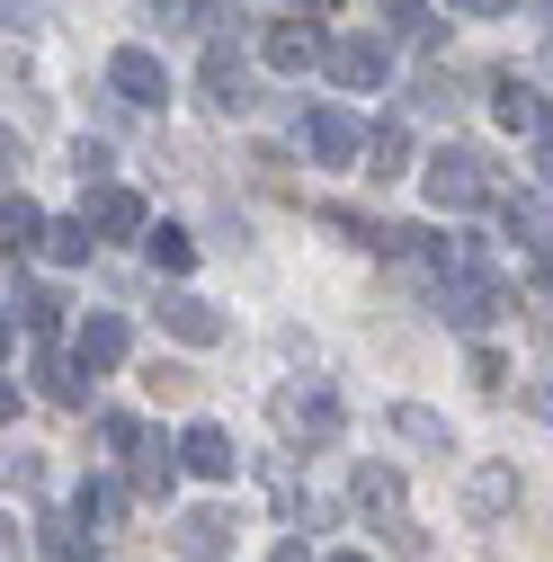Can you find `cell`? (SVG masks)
<instances>
[{
  "instance_id": "4dcf8cb0",
  "label": "cell",
  "mask_w": 553,
  "mask_h": 562,
  "mask_svg": "<svg viewBox=\"0 0 553 562\" xmlns=\"http://www.w3.org/2000/svg\"><path fill=\"white\" fill-rule=\"evenodd\" d=\"M286 10H330V0H286Z\"/></svg>"
},
{
  "instance_id": "7a4b0ae2",
  "label": "cell",
  "mask_w": 553,
  "mask_h": 562,
  "mask_svg": "<svg viewBox=\"0 0 553 562\" xmlns=\"http://www.w3.org/2000/svg\"><path fill=\"white\" fill-rule=\"evenodd\" d=\"M268 419H276L295 447H330V438H339V393H321V384H286V393L268 402Z\"/></svg>"
},
{
  "instance_id": "f1b7e54d",
  "label": "cell",
  "mask_w": 553,
  "mask_h": 562,
  "mask_svg": "<svg viewBox=\"0 0 553 562\" xmlns=\"http://www.w3.org/2000/svg\"><path fill=\"white\" fill-rule=\"evenodd\" d=\"M268 501L295 518V501H304V491H295V464H268Z\"/></svg>"
},
{
  "instance_id": "8fae6325",
  "label": "cell",
  "mask_w": 553,
  "mask_h": 562,
  "mask_svg": "<svg viewBox=\"0 0 553 562\" xmlns=\"http://www.w3.org/2000/svg\"><path fill=\"white\" fill-rule=\"evenodd\" d=\"M205 99H215L224 116L250 108V72H241V54H233V45H205Z\"/></svg>"
},
{
  "instance_id": "484cf974",
  "label": "cell",
  "mask_w": 553,
  "mask_h": 562,
  "mask_svg": "<svg viewBox=\"0 0 553 562\" xmlns=\"http://www.w3.org/2000/svg\"><path fill=\"white\" fill-rule=\"evenodd\" d=\"M402 125H384V134H366V161H375V179H402Z\"/></svg>"
},
{
  "instance_id": "4fadbf2b",
  "label": "cell",
  "mask_w": 553,
  "mask_h": 562,
  "mask_svg": "<svg viewBox=\"0 0 553 562\" xmlns=\"http://www.w3.org/2000/svg\"><path fill=\"white\" fill-rule=\"evenodd\" d=\"M224 527H233L224 509H188V518H179V553H188V562H224V553H233Z\"/></svg>"
},
{
  "instance_id": "2e32d148",
  "label": "cell",
  "mask_w": 553,
  "mask_h": 562,
  "mask_svg": "<svg viewBox=\"0 0 553 562\" xmlns=\"http://www.w3.org/2000/svg\"><path fill=\"white\" fill-rule=\"evenodd\" d=\"M90 224H99L108 241H134V233H144V196H134V188H99V205H90Z\"/></svg>"
},
{
  "instance_id": "83f0119b",
  "label": "cell",
  "mask_w": 553,
  "mask_h": 562,
  "mask_svg": "<svg viewBox=\"0 0 553 562\" xmlns=\"http://www.w3.org/2000/svg\"><path fill=\"white\" fill-rule=\"evenodd\" d=\"M99 447H108V456H134V447H144V429H134L125 411H108V419H99Z\"/></svg>"
},
{
  "instance_id": "5b68a950",
  "label": "cell",
  "mask_w": 553,
  "mask_h": 562,
  "mask_svg": "<svg viewBox=\"0 0 553 562\" xmlns=\"http://www.w3.org/2000/svg\"><path fill=\"white\" fill-rule=\"evenodd\" d=\"M304 144H313L321 170H349V161L366 153V125H358L349 108H313V116H304Z\"/></svg>"
},
{
  "instance_id": "603a6c76",
  "label": "cell",
  "mask_w": 553,
  "mask_h": 562,
  "mask_svg": "<svg viewBox=\"0 0 553 562\" xmlns=\"http://www.w3.org/2000/svg\"><path fill=\"white\" fill-rule=\"evenodd\" d=\"M36 536H45V553H54V562H99V544H90L72 518H36Z\"/></svg>"
},
{
  "instance_id": "d6a6232c",
  "label": "cell",
  "mask_w": 553,
  "mask_h": 562,
  "mask_svg": "<svg viewBox=\"0 0 553 562\" xmlns=\"http://www.w3.org/2000/svg\"><path fill=\"white\" fill-rule=\"evenodd\" d=\"M544 286H553V250H544Z\"/></svg>"
},
{
  "instance_id": "44dd1931",
  "label": "cell",
  "mask_w": 553,
  "mask_h": 562,
  "mask_svg": "<svg viewBox=\"0 0 553 562\" xmlns=\"http://www.w3.org/2000/svg\"><path fill=\"white\" fill-rule=\"evenodd\" d=\"M321 233H339L349 250H384V224H375V215H358V205H321Z\"/></svg>"
},
{
  "instance_id": "ffe728a7",
  "label": "cell",
  "mask_w": 553,
  "mask_h": 562,
  "mask_svg": "<svg viewBox=\"0 0 553 562\" xmlns=\"http://www.w3.org/2000/svg\"><path fill=\"white\" fill-rule=\"evenodd\" d=\"M384 27L402 45H438V10H429V0H384Z\"/></svg>"
},
{
  "instance_id": "8992f818",
  "label": "cell",
  "mask_w": 553,
  "mask_h": 562,
  "mask_svg": "<svg viewBox=\"0 0 553 562\" xmlns=\"http://www.w3.org/2000/svg\"><path fill=\"white\" fill-rule=\"evenodd\" d=\"M108 81H116V99H125V108H161V99H170L161 54H144V45H125V54L108 63Z\"/></svg>"
},
{
  "instance_id": "e575fe53",
  "label": "cell",
  "mask_w": 553,
  "mask_h": 562,
  "mask_svg": "<svg viewBox=\"0 0 553 562\" xmlns=\"http://www.w3.org/2000/svg\"><path fill=\"white\" fill-rule=\"evenodd\" d=\"M544 134H553V99H544Z\"/></svg>"
},
{
  "instance_id": "7c38bea8",
  "label": "cell",
  "mask_w": 553,
  "mask_h": 562,
  "mask_svg": "<svg viewBox=\"0 0 553 562\" xmlns=\"http://www.w3.org/2000/svg\"><path fill=\"white\" fill-rule=\"evenodd\" d=\"M161 322H170V339H188V348H215V339H224V313L205 304V295H170Z\"/></svg>"
},
{
  "instance_id": "5bb4252c",
  "label": "cell",
  "mask_w": 553,
  "mask_h": 562,
  "mask_svg": "<svg viewBox=\"0 0 553 562\" xmlns=\"http://www.w3.org/2000/svg\"><path fill=\"white\" fill-rule=\"evenodd\" d=\"M518 501V473L509 464H473V482H464V518H500Z\"/></svg>"
},
{
  "instance_id": "9c48e42d",
  "label": "cell",
  "mask_w": 553,
  "mask_h": 562,
  "mask_svg": "<svg viewBox=\"0 0 553 562\" xmlns=\"http://www.w3.org/2000/svg\"><path fill=\"white\" fill-rule=\"evenodd\" d=\"M179 456H188V473H205V482H233V464H241L233 429H215V419H196V429L179 438Z\"/></svg>"
},
{
  "instance_id": "6da1fadb",
  "label": "cell",
  "mask_w": 553,
  "mask_h": 562,
  "mask_svg": "<svg viewBox=\"0 0 553 562\" xmlns=\"http://www.w3.org/2000/svg\"><path fill=\"white\" fill-rule=\"evenodd\" d=\"M420 188H429V205H447V215H473V205H492V161L464 153V144H447V153H429Z\"/></svg>"
},
{
  "instance_id": "3957f363",
  "label": "cell",
  "mask_w": 553,
  "mask_h": 562,
  "mask_svg": "<svg viewBox=\"0 0 553 562\" xmlns=\"http://www.w3.org/2000/svg\"><path fill=\"white\" fill-rule=\"evenodd\" d=\"M500 286H492V277H482V268H447V286H438V313L455 322V330H492L500 322Z\"/></svg>"
},
{
  "instance_id": "9a60e30c",
  "label": "cell",
  "mask_w": 553,
  "mask_h": 562,
  "mask_svg": "<svg viewBox=\"0 0 553 562\" xmlns=\"http://www.w3.org/2000/svg\"><path fill=\"white\" fill-rule=\"evenodd\" d=\"M492 116H500L509 134H527V125H544V99H535L518 72H492Z\"/></svg>"
},
{
  "instance_id": "7402d4cb",
  "label": "cell",
  "mask_w": 553,
  "mask_h": 562,
  "mask_svg": "<svg viewBox=\"0 0 553 562\" xmlns=\"http://www.w3.org/2000/svg\"><path fill=\"white\" fill-rule=\"evenodd\" d=\"M500 224L527 233L535 250H553V205H544V196H509V205H500Z\"/></svg>"
},
{
  "instance_id": "4316f807",
  "label": "cell",
  "mask_w": 553,
  "mask_h": 562,
  "mask_svg": "<svg viewBox=\"0 0 553 562\" xmlns=\"http://www.w3.org/2000/svg\"><path fill=\"white\" fill-rule=\"evenodd\" d=\"M144 384H153L161 402H188V393H196V375H188V367H161V358L144 367Z\"/></svg>"
},
{
  "instance_id": "ba28073f",
  "label": "cell",
  "mask_w": 553,
  "mask_h": 562,
  "mask_svg": "<svg viewBox=\"0 0 553 562\" xmlns=\"http://www.w3.org/2000/svg\"><path fill=\"white\" fill-rule=\"evenodd\" d=\"M330 72H339V90H375L393 72V54H384V36H339L330 45Z\"/></svg>"
},
{
  "instance_id": "ac0fdd59",
  "label": "cell",
  "mask_w": 553,
  "mask_h": 562,
  "mask_svg": "<svg viewBox=\"0 0 553 562\" xmlns=\"http://www.w3.org/2000/svg\"><path fill=\"white\" fill-rule=\"evenodd\" d=\"M144 259H153L161 277H188V268H196V241H188L179 224H153V233H144Z\"/></svg>"
},
{
  "instance_id": "cb8c5ba5",
  "label": "cell",
  "mask_w": 553,
  "mask_h": 562,
  "mask_svg": "<svg viewBox=\"0 0 553 562\" xmlns=\"http://www.w3.org/2000/svg\"><path fill=\"white\" fill-rule=\"evenodd\" d=\"M0 233H10V250H36V241H45V215H36L27 196H10V215H0Z\"/></svg>"
},
{
  "instance_id": "d4e9b609",
  "label": "cell",
  "mask_w": 553,
  "mask_h": 562,
  "mask_svg": "<svg viewBox=\"0 0 553 562\" xmlns=\"http://www.w3.org/2000/svg\"><path fill=\"white\" fill-rule=\"evenodd\" d=\"M90 233H99V224H54V233H45V250H54V259H63V268H81V259H90V250H99V241H90Z\"/></svg>"
},
{
  "instance_id": "e0dca14e",
  "label": "cell",
  "mask_w": 553,
  "mask_h": 562,
  "mask_svg": "<svg viewBox=\"0 0 553 562\" xmlns=\"http://www.w3.org/2000/svg\"><path fill=\"white\" fill-rule=\"evenodd\" d=\"M170 482H179L170 447H161V438H144V447H134V491H144V501H170Z\"/></svg>"
},
{
  "instance_id": "836d02e7",
  "label": "cell",
  "mask_w": 553,
  "mask_h": 562,
  "mask_svg": "<svg viewBox=\"0 0 553 562\" xmlns=\"http://www.w3.org/2000/svg\"><path fill=\"white\" fill-rule=\"evenodd\" d=\"M544 188H553V153H544Z\"/></svg>"
},
{
  "instance_id": "f546056e",
  "label": "cell",
  "mask_w": 553,
  "mask_h": 562,
  "mask_svg": "<svg viewBox=\"0 0 553 562\" xmlns=\"http://www.w3.org/2000/svg\"><path fill=\"white\" fill-rule=\"evenodd\" d=\"M447 10H464V19H500V10H518V0H447Z\"/></svg>"
},
{
  "instance_id": "30bf717a",
  "label": "cell",
  "mask_w": 553,
  "mask_h": 562,
  "mask_svg": "<svg viewBox=\"0 0 553 562\" xmlns=\"http://www.w3.org/2000/svg\"><path fill=\"white\" fill-rule=\"evenodd\" d=\"M72 358H81V375L125 367V322H116V313H90V322H81V339H72Z\"/></svg>"
},
{
  "instance_id": "d590c367",
  "label": "cell",
  "mask_w": 553,
  "mask_h": 562,
  "mask_svg": "<svg viewBox=\"0 0 553 562\" xmlns=\"http://www.w3.org/2000/svg\"><path fill=\"white\" fill-rule=\"evenodd\" d=\"M535 10H544V19H553V0H535Z\"/></svg>"
},
{
  "instance_id": "277c9868",
  "label": "cell",
  "mask_w": 553,
  "mask_h": 562,
  "mask_svg": "<svg viewBox=\"0 0 553 562\" xmlns=\"http://www.w3.org/2000/svg\"><path fill=\"white\" fill-rule=\"evenodd\" d=\"M358 509H366V518H384V536H393L402 553H429V536L402 518V473H393V464H366V473H358Z\"/></svg>"
},
{
  "instance_id": "d6986e66",
  "label": "cell",
  "mask_w": 553,
  "mask_h": 562,
  "mask_svg": "<svg viewBox=\"0 0 553 562\" xmlns=\"http://www.w3.org/2000/svg\"><path fill=\"white\" fill-rule=\"evenodd\" d=\"M393 429H402V438H410V447H438V456H447V447H455V429H447V419H438V411H429V402H402V411H393Z\"/></svg>"
},
{
  "instance_id": "1f68e13d",
  "label": "cell",
  "mask_w": 553,
  "mask_h": 562,
  "mask_svg": "<svg viewBox=\"0 0 553 562\" xmlns=\"http://www.w3.org/2000/svg\"><path fill=\"white\" fill-rule=\"evenodd\" d=\"M330 562H375V553H330Z\"/></svg>"
},
{
  "instance_id": "52a82bcc",
  "label": "cell",
  "mask_w": 553,
  "mask_h": 562,
  "mask_svg": "<svg viewBox=\"0 0 553 562\" xmlns=\"http://www.w3.org/2000/svg\"><path fill=\"white\" fill-rule=\"evenodd\" d=\"M259 63H268V72H313V63H330V36L321 27H268Z\"/></svg>"
}]
</instances>
